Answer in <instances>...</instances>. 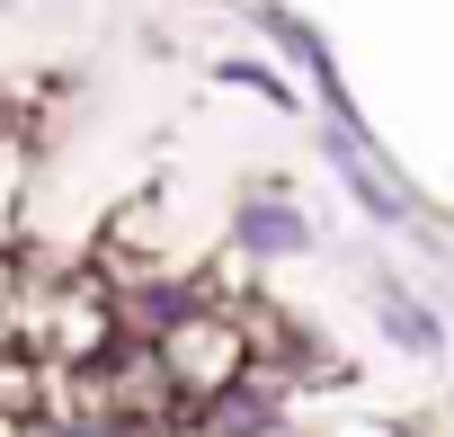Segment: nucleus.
I'll return each mask as SVG.
<instances>
[{"label": "nucleus", "mask_w": 454, "mask_h": 437, "mask_svg": "<svg viewBox=\"0 0 454 437\" xmlns=\"http://www.w3.org/2000/svg\"><path fill=\"white\" fill-rule=\"evenodd\" d=\"M241 242H250V250H312L303 214H286V205H250V214H241Z\"/></svg>", "instance_id": "f257e3e1"}, {"label": "nucleus", "mask_w": 454, "mask_h": 437, "mask_svg": "<svg viewBox=\"0 0 454 437\" xmlns=\"http://www.w3.org/2000/svg\"><path fill=\"white\" fill-rule=\"evenodd\" d=\"M383 330H392V339H401V348H436V339H445V330H436V322H427V313H419V304H401V295H392V304H383Z\"/></svg>", "instance_id": "f03ea898"}, {"label": "nucleus", "mask_w": 454, "mask_h": 437, "mask_svg": "<svg viewBox=\"0 0 454 437\" xmlns=\"http://www.w3.org/2000/svg\"><path fill=\"white\" fill-rule=\"evenodd\" d=\"M214 72H223V81H241V90H268V99H286V81H277L268 63H214Z\"/></svg>", "instance_id": "7ed1b4c3"}, {"label": "nucleus", "mask_w": 454, "mask_h": 437, "mask_svg": "<svg viewBox=\"0 0 454 437\" xmlns=\"http://www.w3.org/2000/svg\"><path fill=\"white\" fill-rule=\"evenodd\" d=\"M241 437H286V428H241Z\"/></svg>", "instance_id": "20e7f679"}]
</instances>
